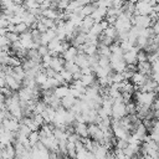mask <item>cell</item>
Segmentation results:
<instances>
[{
	"instance_id": "38",
	"label": "cell",
	"mask_w": 159,
	"mask_h": 159,
	"mask_svg": "<svg viewBox=\"0 0 159 159\" xmlns=\"http://www.w3.org/2000/svg\"><path fill=\"white\" fill-rule=\"evenodd\" d=\"M81 72H82V75H89V73L93 72V70L91 68V66H86V67L81 68Z\"/></svg>"
},
{
	"instance_id": "21",
	"label": "cell",
	"mask_w": 159,
	"mask_h": 159,
	"mask_svg": "<svg viewBox=\"0 0 159 159\" xmlns=\"http://www.w3.org/2000/svg\"><path fill=\"white\" fill-rule=\"evenodd\" d=\"M47 75L45 73V71L42 70V71H40L36 76H35V81H36V83L39 84V86H41V84H43L46 81H47Z\"/></svg>"
},
{
	"instance_id": "40",
	"label": "cell",
	"mask_w": 159,
	"mask_h": 159,
	"mask_svg": "<svg viewBox=\"0 0 159 159\" xmlns=\"http://www.w3.org/2000/svg\"><path fill=\"white\" fill-rule=\"evenodd\" d=\"M24 1H25V0H14V4H20V5H22Z\"/></svg>"
},
{
	"instance_id": "15",
	"label": "cell",
	"mask_w": 159,
	"mask_h": 159,
	"mask_svg": "<svg viewBox=\"0 0 159 159\" xmlns=\"http://www.w3.org/2000/svg\"><path fill=\"white\" fill-rule=\"evenodd\" d=\"M10 75H11L16 81H19V82L21 83L22 80H24V77H25V71H24V68H22L21 65H20V66H15V67H12Z\"/></svg>"
},
{
	"instance_id": "11",
	"label": "cell",
	"mask_w": 159,
	"mask_h": 159,
	"mask_svg": "<svg viewBox=\"0 0 159 159\" xmlns=\"http://www.w3.org/2000/svg\"><path fill=\"white\" fill-rule=\"evenodd\" d=\"M145 80H147V76L143 75V73H140V72H138V71H135V72L133 73V76L130 77V82H132L137 88H139V87L145 82Z\"/></svg>"
},
{
	"instance_id": "33",
	"label": "cell",
	"mask_w": 159,
	"mask_h": 159,
	"mask_svg": "<svg viewBox=\"0 0 159 159\" xmlns=\"http://www.w3.org/2000/svg\"><path fill=\"white\" fill-rule=\"evenodd\" d=\"M127 145H128V140L127 139H117V143H116L114 147L120 148V149H124Z\"/></svg>"
},
{
	"instance_id": "10",
	"label": "cell",
	"mask_w": 159,
	"mask_h": 159,
	"mask_svg": "<svg viewBox=\"0 0 159 159\" xmlns=\"http://www.w3.org/2000/svg\"><path fill=\"white\" fill-rule=\"evenodd\" d=\"M63 63H65V60H63L62 56H52L50 67H51L52 70H55L56 72H60V71L63 68Z\"/></svg>"
},
{
	"instance_id": "19",
	"label": "cell",
	"mask_w": 159,
	"mask_h": 159,
	"mask_svg": "<svg viewBox=\"0 0 159 159\" xmlns=\"http://www.w3.org/2000/svg\"><path fill=\"white\" fill-rule=\"evenodd\" d=\"M96 80H97V77H96V73H94V72H92V73H89V75H82V77H81V81H82V83H83L86 87L91 86Z\"/></svg>"
},
{
	"instance_id": "14",
	"label": "cell",
	"mask_w": 159,
	"mask_h": 159,
	"mask_svg": "<svg viewBox=\"0 0 159 159\" xmlns=\"http://www.w3.org/2000/svg\"><path fill=\"white\" fill-rule=\"evenodd\" d=\"M76 101H77V98L68 93L67 96H65V97L61 98V106H62L65 109H70V108H72V107L75 106Z\"/></svg>"
},
{
	"instance_id": "8",
	"label": "cell",
	"mask_w": 159,
	"mask_h": 159,
	"mask_svg": "<svg viewBox=\"0 0 159 159\" xmlns=\"http://www.w3.org/2000/svg\"><path fill=\"white\" fill-rule=\"evenodd\" d=\"M137 71L145 76H150L152 75V63L149 61L137 62Z\"/></svg>"
},
{
	"instance_id": "37",
	"label": "cell",
	"mask_w": 159,
	"mask_h": 159,
	"mask_svg": "<svg viewBox=\"0 0 159 159\" xmlns=\"http://www.w3.org/2000/svg\"><path fill=\"white\" fill-rule=\"evenodd\" d=\"M123 5V1L122 0H112V7H117V9H120Z\"/></svg>"
},
{
	"instance_id": "39",
	"label": "cell",
	"mask_w": 159,
	"mask_h": 159,
	"mask_svg": "<svg viewBox=\"0 0 159 159\" xmlns=\"http://www.w3.org/2000/svg\"><path fill=\"white\" fill-rule=\"evenodd\" d=\"M72 77H73V80H81V77H82V72H81V68H80L78 71L73 72V73H72Z\"/></svg>"
},
{
	"instance_id": "36",
	"label": "cell",
	"mask_w": 159,
	"mask_h": 159,
	"mask_svg": "<svg viewBox=\"0 0 159 159\" xmlns=\"http://www.w3.org/2000/svg\"><path fill=\"white\" fill-rule=\"evenodd\" d=\"M10 45V41L7 40V37L5 35H0V46L4 47V46H9Z\"/></svg>"
},
{
	"instance_id": "27",
	"label": "cell",
	"mask_w": 159,
	"mask_h": 159,
	"mask_svg": "<svg viewBox=\"0 0 159 159\" xmlns=\"http://www.w3.org/2000/svg\"><path fill=\"white\" fill-rule=\"evenodd\" d=\"M88 32H91V34L94 35V36H98V35H101V34L103 32V29H102V26L99 25V22H94L93 26L91 27V30H89Z\"/></svg>"
},
{
	"instance_id": "9",
	"label": "cell",
	"mask_w": 159,
	"mask_h": 159,
	"mask_svg": "<svg viewBox=\"0 0 159 159\" xmlns=\"http://www.w3.org/2000/svg\"><path fill=\"white\" fill-rule=\"evenodd\" d=\"M14 139H15V132L4 130L2 133H0V144H1V145L10 144V143H12Z\"/></svg>"
},
{
	"instance_id": "41",
	"label": "cell",
	"mask_w": 159,
	"mask_h": 159,
	"mask_svg": "<svg viewBox=\"0 0 159 159\" xmlns=\"http://www.w3.org/2000/svg\"><path fill=\"white\" fill-rule=\"evenodd\" d=\"M154 41L159 43V32H158V34H155V36H154Z\"/></svg>"
},
{
	"instance_id": "3",
	"label": "cell",
	"mask_w": 159,
	"mask_h": 159,
	"mask_svg": "<svg viewBox=\"0 0 159 159\" xmlns=\"http://www.w3.org/2000/svg\"><path fill=\"white\" fill-rule=\"evenodd\" d=\"M139 50H140V48L134 45L130 50L123 52V58H124V61L127 62V65H130V63L137 65V62H138V60H137V53H138Z\"/></svg>"
},
{
	"instance_id": "18",
	"label": "cell",
	"mask_w": 159,
	"mask_h": 159,
	"mask_svg": "<svg viewBox=\"0 0 159 159\" xmlns=\"http://www.w3.org/2000/svg\"><path fill=\"white\" fill-rule=\"evenodd\" d=\"M111 67L113 71L116 72H123L127 67V62L124 60H120V61H116V62H111Z\"/></svg>"
},
{
	"instance_id": "12",
	"label": "cell",
	"mask_w": 159,
	"mask_h": 159,
	"mask_svg": "<svg viewBox=\"0 0 159 159\" xmlns=\"http://www.w3.org/2000/svg\"><path fill=\"white\" fill-rule=\"evenodd\" d=\"M5 86H7L12 91H19L21 87V83L16 81L11 75H5Z\"/></svg>"
},
{
	"instance_id": "22",
	"label": "cell",
	"mask_w": 159,
	"mask_h": 159,
	"mask_svg": "<svg viewBox=\"0 0 159 159\" xmlns=\"http://www.w3.org/2000/svg\"><path fill=\"white\" fill-rule=\"evenodd\" d=\"M125 112L127 114H133V113H137V103L134 101H129L125 103Z\"/></svg>"
},
{
	"instance_id": "26",
	"label": "cell",
	"mask_w": 159,
	"mask_h": 159,
	"mask_svg": "<svg viewBox=\"0 0 159 159\" xmlns=\"http://www.w3.org/2000/svg\"><path fill=\"white\" fill-rule=\"evenodd\" d=\"M29 30V26L25 24V22H19V24H16L15 25V27H14V32H16V34H22V32H25V31H27Z\"/></svg>"
},
{
	"instance_id": "24",
	"label": "cell",
	"mask_w": 159,
	"mask_h": 159,
	"mask_svg": "<svg viewBox=\"0 0 159 159\" xmlns=\"http://www.w3.org/2000/svg\"><path fill=\"white\" fill-rule=\"evenodd\" d=\"M46 107H47V104L43 102V101H36V103H35V107H34V113H42L45 109H46Z\"/></svg>"
},
{
	"instance_id": "13",
	"label": "cell",
	"mask_w": 159,
	"mask_h": 159,
	"mask_svg": "<svg viewBox=\"0 0 159 159\" xmlns=\"http://www.w3.org/2000/svg\"><path fill=\"white\" fill-rule=\"evenodd\" d=\"M77 52H78V48L71 45L67 50H65V51L61 53V56L63 57V60H65V61H73V58L76 57Z\"/></svg>"
},
{
	"instance_id": "20",
	"label": "cell",
	"mask_w": 159,
	"mask_h": 159,
	"mask_svg": "<svg viewBox=\"0 0 159 159\" xmlns=\"http://www.w3.org/2000/svg\"><path fill=\"white\" fill-rule=\"evenodd\" d=\"M98 66H101V67H109V66H111L109 56L98 55Z\"/></svg>"
},
{
	"instance_id": "5",
	"label": "cell",
	"mask_w": 159,
	"mask_h": 159,
	"mask_svg": "<svg viewBox=\"0 0 159 159\" xmlns=\"http://www.w3.org/2000/svg\"><path fill=\"white\" fill-rule=\"evenodd\" d=\"M20 42L24 48L29 50V48H32L34 47V41H32V36H31V29H29L27 31L20 34Z\"/></svg>"
},
{
	"instance_id": "6",
	"label": "cell",
	"mask_w": 159,
	"mask_h": 159,
	"mask_svg": "<svg viewBox=\"0 0 159 159\" xmlns=\"http://www.w3.org/2000/svg\"><path fill=\"white\" fill-rule=\"evenodd\" d=\"M2 124H4V128L5 130H11V132H16L20 127V120L14 118V117H10V118H5L2 120Z\"/></svg>"
},
{
	"instance_id": "2",
	"label": "cell",
	"mask_w": 159,
	"mask_h": 159,
	"mask_svg": "<svg viewBox=\"0 0 159 159\" xmlns=\"http://www.w3.org/2000/svg\"><path fill=\"white\" fill-rule=\"evenodd\" d=\"M87 130H88V137L96 142L102 143L104 138V132L98 127L97 123H88L87 124Z\"/></svg>"
},
{
	"instance_id": "7",
	"label": "cell",
	"mask_w": 159,
	"mask_h": 159,
	"mask_svg": "<svg viewBox=\"0 0 159 159\" xmlns=\"http://www.w3.org/2000/svg\"><path fill=\"white\" fill-rule=\"evenodd\" d=\"M107 15V7H102V6H97L93 12L91 14V17L94 20V22H99L101 20H103Z\"/></svg>"
},
{
	"instance_id": "43",
	"label": "cell",
	"mask_w": 159,
	"mask_h": 159,
	"mask_svg": "<svg viewBox=\"0 0 159 159\" xmlns=\"http://www.w3.org/2000/svg\"><path fill=\"white\" fill-rule=\"evenodd\" d=\"M157 4H159V0H157Z\"/></svg>"
},
{
	"instance_id": "29",
	"label": "cell",
	"mask_w": 159,
	"mask_h": 159,
	"mask_svg": "<svg viewBox=\"0 0 159 159\" xmlns=\"http://www.w3.org/2000/svg\"><path fill=\"white\" fill-rule=\"evenodd\" d=\"M137 60L138 62H143V61H148V53L144 48H140L137 53Z\"/></svg>"
},
{
	"instance_id": "30",
	"label": "cell",
	"mask_w": 159,
	"mask_h": 159,
	"mask_svg": "<svg viewBox=\"0 0 159 159\" xmlns=\"http://www.w3.org/2000/svg\"><path fill=\"white\" fill-rule=\"evenodd\" d=\"M5 36L7 37V40L10 41V43H11V42H14V41H17V40L20 39V35H19V34H16V32H14V31H6Z\"/></svg>"
},
{
	"instance_id": "28",
	"label": "cell",
	"mask_w": 159,
	"mask_h": 159,
	"mask_svg": "<svg viewBox=\"0 0 159 159\" xmlns=\"http://www.w3.org/2000/svg\"><path fill=\"white\" fill-rule=\"evenodd\" d=\"M119 46H120L122 51H123V52H125V51L130 50V48L134 46V43H132V42H130V41H128V40H122V41L119 42Z\"/></svg>"
},
{
	"instance_id": "44",
	"label": "cell",
	"mask_w": 159,
	"mask_h": 159,
	"mask_svg": "<svg viewBox=\"0 0 159 159\" xmlns=\"http://www.w3.org/2000/svg\"><path fill=\"white\" fill-rule=\"evenodd\" d=\"M0 50H1V46H0Z\"/></svg>"
},
{
	"instance_id": "1",
	"label": "cell",
	"mask_w": 159,
	"mask_h": 159,
	"mask_svg": "<svg viewBox=\"0 0 159 159\" xmlns=\"http://www.w3.org/2000/svg\"><path fill=\"white\" fill-rule=\"evenodd\" d=\"M125 114H127V112H125V103L123 102L122 96L114 98L113 99V104H112V114H111V117L116 118V119H120Z\"/></svg>"
},
{
	"instance_id": "31",
	"label": "cell",
	"mask_w": 159,
	"mask_h": 159,
	"mask_svg": "<svg viewBox=\"0 0 159 159\" xmlns=\"http://www.w3.org/2000/svg\"><path fill=\"white\" fill-rule=\"evenodd\" d=\"M68 4H70V0H58V2H57V9L61 10V11H63V10L67 9Z\"/></svg>"
},
{
	"instance_id": "35",
	"label": "cell",
	"mask_w": 159,
	"mask_h": 159,
	"mask_svg": "<svg viewBox=\"0 0 159 159\" xmlns=\"http://www.w3.org/2000/svg\"><path fill=\"white\" fill-rule=\"evenodd\" d=\"M36 29L40 31V32H45L47 30V26L41 21V20H37V25H36Z\"/></svg>"
},
{
	"instance_id": "23",
	"label": "cell",
	"mask_w": 159,
	"mask_h": 159,
	"mask_svg": "<svg viewBox=\"0 0 159 159\" xmlns=\"http://www.w3.org/2000/svg\"><path fill=\"white\" fill-rule=\"evenodd\" d=\"M60 73H61V76H62V78L65 80V82L66 83H71L72 81H73V77H72V72H70L68 70H65V68H62L61 71H60Z\"/></svg>"
},
{
	"instance_id": "42",
	"label": "cell",
	"mask_w": 159,
	"mask_h": 159,
	"mask_svg": "<svg viewBox=\"0 0 159 159\" xmlns=\"http://www.w3.org/2000/svg\"><path fill=\"white\" fill-rule=\"evenodd\" d=\"M122 1H123V2H124V1H129V0H122Z\"/></svg>"
},
{
	"instance_id": "16",
	"label": "cell",
	"mask_w": 159,
	"mask_h": 159,
	"mask_svg": "<svg viewBox=\"0 0 159 159\" xmlns=\"http://www.w3.org/2000/svg\"><path fill=\"white\" fill-rule=\"evenodd\" d=\"M70 93V86L68 84H60L53 88V94L57 96L58 98H62Z\"/></svg>"
},
{
	"instance_id": "34",
	"label": "cell",
	"mask_w": 159,
	"mask_h": 159,
	"mask_svg": "<svg viewBox=\"0 0 159 159\" xmlns=\"http://www.w3.org/2000/svg\"><path fill=\"white\" fill-rule=\"evenodd\" d=\"M37 51H39V53L41 55V56H45L46 53H48V47H47V45H40L39 47H37Z\"/></svg>"
},
{
	"instance_id": "17",
	"label": "cell",
	"mask_w": 159,
	"mask_h": 159,
	"mask_svg": "<svg viewBox=\"0 0 159 159\" xmlns=\"http://www.w3.org/2000/svg\"><path fill=\"white\" fill-rule=\"evenodd\" d=\"M103 34L107 35V36H109V37H112L114 42L118 41V31H117V29L114 27V25H109L107 29H104V30H103Z\"/></svg>"
},
{
	"instance_id": "45",
	"label": "cell",
	"mask_w": 159,
	"mask_h": 159,
	"mask_svg": "<svg viewBox=\"0 0 159 159\" xmlns=\"http://www.w3.org/2000/svg\"><path fill=\"white\" fill-rule=\"evenodd\" d=\"M0 147H1V144H0Z\"/></svg>"
},
{
	"instance_id": "4",
	"label": "cell",
	"mask_w": 159,
	"mask_h": 159,
	"mask_svg": "<svg viewBox=\"0 0 159 159\" xmlns=\"http://www.w3.org/2000/svg\"><path fill=\"white\" fill-rule=\"evenodd\" d=\"M93 24H94V20L91 17V15L84 16V17L82 19L81 24L76 27V30H77L78 32H84V34H87V32L91 30V27L93 26Z\"/></svg>"
},
{
	"instance_id": "32",
	"label": "cell",
	"mask_w": 159,
	"mask_h": 159,
	"mask_svg": "<svg viewBox=\"0 0 159 159\" xmlns=\"http://www.w3.org/2000/svg\"><path fill=\"white\" fill-rule=\"evenodd\" d=\"M12 5H14V0H0L1 9H9Z\"/></svg>"
},
{
	"instance_id": "25",
	"label": "cell",
	"mask_w": 159,
	"mask_h": 159,
	"mask_svg": "<svg viewBox=\"0 0 159 159\" xmlns=\"http://www.w3.org/2000/svg\"><path fill=\"white\" fill-rule=\"evenodd\" d=\"M39 140H40V133H39V130H31V133L29 134V142H30V144L34 145Z\"/></svg>"
}]
</instances>
